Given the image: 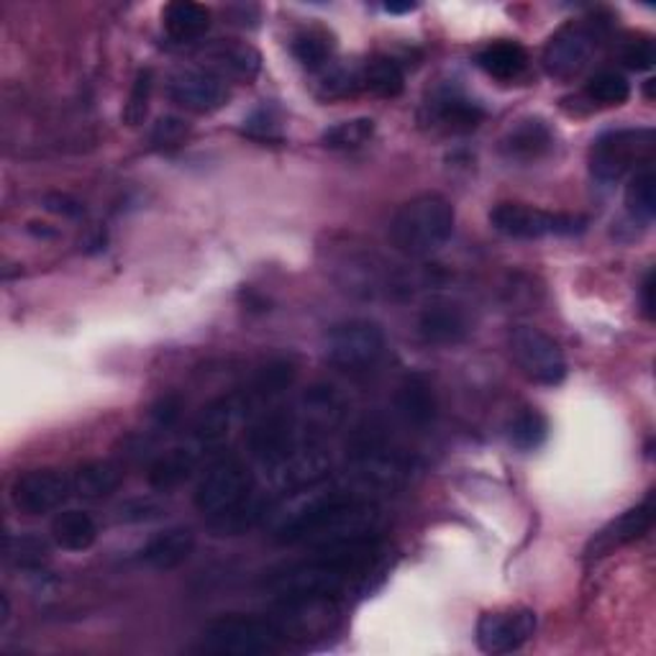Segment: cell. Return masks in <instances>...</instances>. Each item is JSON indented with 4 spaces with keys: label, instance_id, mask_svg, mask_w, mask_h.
I'll list each match as a JSON object with an SVG mask.
<instances>
[{
    "label": "cell",
    "instance_id": "obj_17",
    "mask_svg": "<svg viewBox=\"0 0 656 656\" xmlns=\"http://www.w3.org/2000/svg\"><path fill=\"white\" fill-rule=\"evenodd\" d=\"M420 336L428 343H457L467 336V321L462 310L449 303H434L420 314Z\"/></svg>",
    "mask_w": 656,
    "mask_h": 656
},
{
    "label": "cell",
    "instance_id": "obj_31",
    "mask_svg": "<svg viewBox=\"0 0 656 656\" xmlns=\"http://www.w3.org/2000/svg\"><path fill=\"white\" fill-rule=\"evenodd\" d=\"M216 62L221 65L223 73H229L239 80H252L260 73V54L249 44H229L221 46L216 54Z\"/></svg>",
    "mask_w": 656,
    "mask_h": 656
},
{
    "label": "cell",
    "instance_id": "obj_19",
    "mask_svg": "<svg viewBox=\"0 0 656 656\" xmlns=\"http://www.w3.org/2000/svg\"><path fill=\"white\" fill-rule=\"evenodd\" d=\"M478 65L495 80H515L526 73L528 54L518 42H492L478 54Z\"/></svg>",
    "mask_w": 656,
    "mask_h": 656
},
{
    "label": "cell",
    "instance_id": "obj_3",
    "mask_svg": "<svg viewBox=\"0 0 656 656\" xmlns=\"http://www.w3.org/2000/svg\"><path fill=\"white\" fill-rule=\"evenodd\" d=\"M652 129H615L598 136L590 152V172L600 183H619L631 170L652 164Z\"/></svg>",
    "mask_w": 656,
    "mask_h": 656
},
{
    "label": "cell",
    "instance_id": "obj_6",
    "mask_svg": "<svg viewBox=\"0 0 656 656\" xmlns=\"http://www.w3.org/2000/svg\"><path fill=\"white\" fill-rule=\"evenodd\" d=\"M385 351V334L374 321L351 318L336 324L326 336V357L339 370H364Z\"/></svg>",
    "mask_w": 656,
    "mask_h": 656
},
{
    "label": "cell",
    "instance_id": "obj_1",
    "mask_svg": "<svg viewBox=\"0 0 656 656\" xmlns=\"http://www.w3.org/2000/svg\"><path fill=\"white\" fill-rule=\"evenodd\" d=\"M455 233V208L439 193H424L405 203L390 223L393 247L405 256H428Z\"/></svg>",
    "mask_w": 656,
    "mask_h": 656
},
{
    "label": "cell",
    "instance_id": "obj_10",
    "mask_svg": "<svg viewBox=\"0 0 656 656\" xmlns=\"http://www.w3.org/2000/svg\"><path fill=\"white\" fill-rule=\"evenodd\" d=\"M73 492V480L57 470H31L11 488V500L21 513L44 515L62 507Z\"/></svg>",
    "mask_w": 656,
    "mask_h": 656
},
{
    "label": "cell",
    "instance_id": "obj_18",
    "mask_svg": "<svg viewBox=\"0 0 656 656\" xmlns=\"http://www.w3.org/2000/svg\"><path fill=\"white\" fill-rule=\"evenodd\" d=\"M164 29L175 42H195L206 34L210 26V11L200 3L190 0H177L164 8Z\"/></svg>",
    "mask_w": 656,
    "mask_h": 656
},
{
    "label": "cell",
    "instance_id": "obj_38",
    "mask_svg": "<svg viewBox=\"0 0 656 656\" xmlns=\"http://www.w3.org/2000/svg\"><path fill=\"white\" fill-rule=\"evenodd\" d=\"M44 208L52 210V214H57V216H65V218H80L85 214L80 203H77L75 198H69V195H62V193L46 195Z\"/></svg>",
    "mask_w": 656,
    "mask_h": 656
},
{
    "label": "cell",
    "instance_id": "obj_41",
    "mask_svg": "<svg viewBox=\"0 0 656 656\" xmlns=\"http://www.w3.org/2000/svg\"><path fill=\"white\" fill-rule=\"evenodd\" d=\"M0 605H3V611H0V626H6L8 615H11V603H8V595H0Z\"/></svg>",
    "mask_w": 656,
    "mask_h": 656
},
{
    "label": "cell",
    "instance_id": "obj_15",
    "mask_svg": "<svg viewBox=\"0 0 656 656\" xmlns=\"http://www.w3.org/2000/svg\"><path fill=\"white\" fill-rule=\"evenodd\" d=\"M195 549V534L185 526H175L162 531L152 538L150 544L144 546L142 561L146 567L157 569V572H170V569H177L190 559Z\"/></svg>",
    "mask_w": 656,
    "mask_h": 656
},
{
    "label": "cell",
    "instance_id": "obj_32",
    "mask_svg": "<svg viewBox=\"0 0 656 656\" xmlns=\"http://www.w3.org/2000/svg\"><path fill=\"white\" fill-rule=\"evenodd\" d=\"M6 557L8 561H13L15 567L31 569V567H42L46 559H50V544L39 536H8L6 538Z\"/></svg>",
    "mask_w": 656,
    "mask_h": 656
},
{
    "label": "cell",
    "instance_id": "obj_36",
    "mask_svg": "<svg viewBox=\"0 0 656 656\" xmlns=\"http://www.w3.org/2000/svg\"><path fill=\"white\" fill-rule=\"evenodd\" d=\"M654 62H656V50L649 36L631 39V42L623 46V65L626 67L642 73V69H652Z\"/></svg>",
    "mask_w": 656,
    "mask_h": 656
},
{
    "label": "cell",
    "instance_id": "obj_7",
    "mask_svg": "<svg viewBox=\"0 0 656 656\" xmlns=\"http://www.w3.org/2000/svg\"><path fill=\"white\" fill-rule=\"evenodd\" d=\"M249 495H252V474H249L239 459L226 457L218 459V462L203 472L193 500L200 513L214 518V515H221L239 503H244Z\"/></svg>",
    "mask_w": 656,
    "mask_h": 656
},
{
    "label": "cell",
    "instance_id": "obj_21",
    "mask_svg": "<svg viewBox=\"0 0 656 656\" xmlns=\"http://www.w3.org/2000/svg\"><path fill=\"white\" fill-rule=\"evenodd\" d=\"M123 482V472L119 464L113 462H88L83 464L80 470L75 472L73 478V490L77 495L88 498V500H98V498H106L111 495L113 490H119V485Z\"/></svg>",
    "mask_w": 656,
    "mask_h": 656
},
{
    "label": "cell",
    "instance_id": "obj_8",
    "mask_svg": "<svg viewBox=\"0 0 656 656\" xmlns=\"http://www.w3.org/2000/svg\"><path fill=\"white\" fill-rule=\"evenodd\" d=\"M598 46V31L590 23H567L544 46V69L554 80H575L590 65Z\"/></svg>",
    "mask_w": 656,
    "mask_h": 656
},
{
    "label": "cell",
    "instance_id": "obj_26",
    "mask_svg": "<svg viewBox=\"0 0 656 656\" xmlns=\"http://www.w3.org/2000/svg\"><path fill=\"white\" fill-rule=\"evenodd\" d=\"M626 208L628 216L642 226H649L656 216V175L652 164H646L631 179L626 187Z\"/></svg>",
    "mask_w": 656,
    "mask_h": 656
},
{
    "label": "cell",
    "instance_id": "obj_2",
    "mask_svg": "<svg viewBox=\"0 0 656 656\" xmlns=\"http://www.w3.org/2000/svg\"><path fill=\"white\" fill-rule=\"evenodd\" d=\"M285 631L280 623L256 615H221L203 631V646L226 656H262L283 649Z\"/></svg>",
    "mask_w": 656,
    "mask_h": 656
},
{
    "label": "cell",
    "instance_id": "obj_40",
    "mask_svg": "<svg viewBox=\"0 0 656 656\" xmlns=\"http://www.w3.org/2000/svg\"><path fill=\"white\" fill-rule=\"evenodd\" d=\"M413 8H416V3H387L385 11L387 13H411Z\"/></svg>",
    "mask_w": 656,
    "mask_h": 656
},
{
    "label": "cell",
    "instance_id": "obj_30",
    "mask_svg": "<svg viewBox=\"0 0 656 656\" xmlns=\"http://www.w3.org/2000/svg\"><path fill=\"white\" fill-rule=\"evenodd\" d=\"M334 42L324 31H303L293 39V54L303 67L321 69L328 59H331Z\"/></svg>",
    "mask_w": 656,
    "mask_h": 656
},
{
    "label": "cell",
    "instance_id": "obj_9",
    "mask_svg": "<svg viewBox=\"0 0 656 656\" xmlns=\"http://www.w3.org/2000/svg\"><path fill=\"white\" fill-rule=\"evenodd\" d=\"M536 634V613L528 608L490 611L478 623V646L485 654H511Z\"/></svg>",
    "mask_w": 656,
    "mask_h": 656
},
{
    "label": "cell",
    "instance_id": "obj_22",
    "mask_svg": "<svg viewBox=\"0 0 656 656\" xmlns=\"http://www.w3.org/2000/svg\"><path fill=\"white\" fill-rule=\"evenodd\" d=\"M482 108L472 100L462 96H455V92H447L434 103V121L441 123L447 131H455V134H464V131H472L480 127L482 121Z\"/></svg>",
    "mask_w": 656,
    "mask_h": 656
},
{
    "label": "cell",
    "instance_id": "obj_12",
    "mask_svg": "<svg viewBox=\"0 0 656 656\" xmlns=\"http://www.w3.org/2000/svg\"><path fill=\"white\" fill-rule=\"evenodd\" d=\"M167 92L172 103L198 116L214 113L229 100V90H226L221 77L203 73V69H183V73L172 75Z\"/></svg>",
    "mask_w": 656,
    "mask_h": 656
},
{
    "label": "cell",
    "instance_id": "obj_20",
    "mask_svg": "<svg viewBox=\"0 0 656 656\" xmlns=\"http://www.w3.org/2000/svg\"><path fill=\"white\" fill-rule=\"evenodd\" d=\"M52 538L65 551H88L98 538V526L88 513L62 511L52 521Z\"/></svg>",
    "mask_w": 656,
    "mask_h": 656
},
{
    "label": "cell",
    "instance_id": "obj_5",
    "mask_svg": "<svg viewBox=\"0 0 656 656\" xmlns=\"http://www.w3.org/2000/svg\"><path fill=\"white\" fill-rule=\"evenodd\" d=\"M513 362L526 374L531 382L538 385H559L567 378L565 351L551 336L538 331L534 326H515L507 336Z\"/></svg>",
    "mask_w": 656,
    "mask_h": 656
},
{
    "label": "cell",
    "instance_id": "obj_28",
    "mask_svg": "<svg viewBox=\"0 0 656 656\" xmlns=\"http://www.w3.org/2000/svg\"><path fill=\"white\" fill-rule=\"evenodd\" d=\"M546 434H549V424H546V418L538 411H523L507 426V436H511L513 447L521 451H534L542 447L546 441Z\"/></svg>",
    "mask_w": 656,
    "mask_h": 656
},
{
    "label": "cell",
    "instance_id": "obj_39",
    "mask_svg": "<svg viewBox=\"0 0 656 656\" xmlns=\"http://www.w3.org/2000/svg\"><path fill=\"white\" fill-rule=\"evenodd\" d=\"M642 308L646 318H654V272H649L642 285Z\"/></svg>",
    "mask_w": 656,
    "mask_h": 656
},
{
    "label": "cell",
    "instance_id": "obj_34",
    "mask_svg": "<svg viewBox=\"0 0 656 656\" xmlns=\"http://www.w3.org/2000/svg\"><path fill=\"white\" fill-rule=\"evenodd\" d=\"M187 131H190V127H187L185 119H179V116H162L152 127L150 142L157 150H172V146H179L185 142Z\"/></svg>",
    "mask_w": 656,
    "mask_h": 656
},
{
    "label": "cell",
    "instance_id": "obj_24",
    "mask_svg": "<svg viewBox=\"0 0 656 656\" xmlns=\"http://www.w3.org/2000/svg\"><path fill=\"white\" fill-rule=\"evenodd\" d=\"M397 411L403 413L411 424L426 426L436 416V401L431 387L424 378H408L397 393Z\"/></svg>",
    "mask_w": 656,
    "mask_h": 656
},
{
    "label": "cell",
    "instance_id": "obj_33",
    "mask_svg": "<svg viewBox=\"0 0 656 656\" xmlns=\"http://www.w3.org/2000/svg\"><path fill=\"white\" fill-rule=\"evenodd\" d=\"M362 88V77H359L357 69L349 67H331L326 69L318 80V98L324 100H336V98H347L351 92H357Z\"/></svg>",
    "mask_w": 656,
    "mask_h": 656
},
{
    "label": "cell",
    "instance_id": "obj_35",
    "mask_svg": "<svg viewBox=\"0 0 656 656\" xmlns=\"http://www.w3.org/2000/svg\"><path fill=\"white\" fill-rule=\"evenodd\" d=\"M150 92H152V73L150 69H142V73L136 75V83H134V90H131L127 111H123V119L129 121V127H136V123L144 121L146 108H150Z\"/></svg>",
    "mask_w": 656,
    "mask_h": 656
},
{
    "label": "cell",
    "instance_id": "obj_29",
    "mask_svg": "<svg viewBox=\"0 0 656 656\" xmlns=\"http://www.w3.org/2000/svg\"><path fill=\"white\" fill-rule=\"evenodd\" d=\"M584 96L598 106H623L631 96V85L619 73H598L584 85Z\"/></svg>",
    "mask_w": 656,
    "mask_h": 656
},
{
    "label": "cell",
    "instance_id": "obj_4",
    "mask_svg": "<svg viewBox=\"0 0 656 656\" xmlns=\"http://www.w3.org/2000/svg\"><path fill=\"white\" fill-rule=\"evenodd\" d=\"M492 229L511 239H544V237H575L582 233L588 221L580 216L549 214V210L526 206V203H500L490 214Z\"/></svg>",
    "mask_w": 656,
    "mask_h": 656
},
{
    "label": "cell",
    "instance_id": "obj_27",
    "mask_svg": "<svg viewBox=\"0 0 656 656\" xmlns=\"http://www.w3.org/2000/svg\"><path fill=\"white\" fill-rule=\"evenodd\" d=\"M374 136V121L367 119V116H357V119L339 121L334 123L331 129H326L321 134V144L328 150H359Z\"/></svg>",
    "mask_w": 656,
    "mask_h": 656
},
{
    "label": "cell",
    "instance_id": "obj_25",
    "mask_svg": "<svg viewBox=\"0 0 656 656\" xmlns=\"http://www.w3.org/2000/svg\"><path fill=\"white\" fill-rule=\"evenodd\" d=\"M362 88L374 92L380 98H397L405 88L403 69L397 67L395 59L390 57H374L364 65L362 73Z\"/></svg>",
    "mask_w": 656,
    "mask_h": 656
},
{
    "label": "cell",
    "instance_id": "obj_13",
    "mask_svg": "<svg viewBox=\"0 0 656 656\" xmlns=\"http://www.w3.org/2000/svg\"><path fill=\"white\" fill-rule=\"evenodd\" d=\"M654 523V492L646 495L644 503H638L626 511L619 518L608 523L600 534L592 538L588 546V557H605L621 546L634 544L636 538H642Z\"/></svg>",
    "mask_w": 656,
    "mask_h": 656
},
{
    "label": "cell",
    "instance_id": "obj_37",
    "mask_svg": "<svg viewBox=\"0 0 656 656\" xmlns=\"http://www.w3.org/2000/svg\"><path fill=\"white\" fill-rule=\"evenodd\" d=\"M119 511H121V521H150V518H160L162 505L152 503V500H134V503L121 505Z\"/></svg>",
    "mask_w": 656,
    "mask_h": 656
},
{
    "label": "cell",
    "instance_id": "obj_11",
    "mask_svg": "<svg viewBox=\"0 0 656 656\" xmlns=\"http://www.w3.org/2000/svg\"><path fill=\"white\" fill-rule=\"evenodd\" d=\"M272 488L280 492H300L328 480L331 459L318 447H295L291 455L267 467Z\"/></svg>",
    "mask_w": 656,
    "mask_h": 656
},
{
    "label": "cell",
    "instance_id": "obj_16",
    "mask_svg": "<svg viewBox=\"0 0 656 656\" xmlns=\"http://www.w3.org/2000/svg\"><path fill=\"white\" fill-rule=\"evenodd\" d=\"M200 462V447H177L162 455L157 462L150 467V485L154 490L167 492L172 488H179L183 482L195 472Z\"/></svg>",
    "mask_w": 656,
    "mask_h": 656
},
{
    "label": "cell",
    "instance_id": "obj_14",
    "mask_svg": "<svg viewBox=\"0 0 656 656\" xmlns=\"http://www.w3.org/2000/svg\"><path fill=\"white\" fill-rule=\"evenodd\" d=\"M554 134L542 119H523L500 142V152L511 162H536L551 150Z\"/></svg>",
    "mask_w": 656,
    "mask_h": 656
},
{
    "label": "cell",
    "instance_id": "obj_23",
    "mask_svg": "<svg viewBox=\"0 0 656 656\" xmlns=\"http://www.w3.org/2000/svg\"><path fill=\"white\" fill-rule=\"evenodd\" d=\"M231 418H233V403L229 397H218V401L208 403L206 408L200 411V416L193 426L195 444H198L200 449H206V447H214L218 441H223L231 428Z\"/></svg>",
    "mask_w": 656,
    "mask_h": 656
}]
</instances>
